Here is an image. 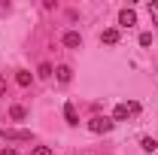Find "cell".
Segmentation results:
<instances>
[{"mask_svg": "<svg viewBox=\"0 0 158 155\" xmlns=\"http://www.w3.org/2000/svg\"><path fill=\"white\" fill-rule=\"evenodd\" d=\"M140 46H152V34H140Z\"/></svg>", "mask_w": 158, "mask_h": 155, "instance_id": "cell-16", "label": "cell"}, {"mask_svg": "<svg viewBox=\"0 0 158 155\" xmlns=\"http://www.w3.org/2000/svg\"><path fill=\"white\" fill-rule=\"evenodd\" d=\"M52 73H55V70H52V64H49V61H43V64L37 67V76H40V79H49Z\"/></svg>", "mask_w": 158, "mask_h": 155, "instance_id": "cell-11", "label": "cell"}, {"mask_svg": "<svg viewBox=\"0 0 158 155\" xmlns=\"http://www.w3.org/2000/svg\"><path fill=\"white\" fill-rule=\"evenodd\" d=\"M31 155H52V146H34Z\"/></svg>", "mask_w": 158, "mask_h": 155, "instance_id": "cell-14", "label": "cell"}, {"mask_svg": "<svg viewBox=\"0 0 158 155\" xmlns=\"http://www.w3.org/2000/svg\"><path fill=\"white\" fill-rule=\"evenodd\" d=\"M64 119H67V125H79V116H76L73 103H64Z\"/></svg>", "mask_w": 158, "mask_h": 155, "instance_id": "cell-5", "label": "cell"}, {"mask_svg": "<svg viewBox=\"0 0 158 155\" xmlns=\"http://www.w3.org/2000/svg\"><path fill=\"white\" fill-rule=\"evenodd\" d=\"M113 128H116V122H113V119H106V116L88 119V131H91V134H110Z\"/></svg>", "mask_w": 158, "mask_h": 155, "instance_id": "cell-1", "label": "cell"}, {"mask_svg": "<svg viewBox=\"0 0 158 155\" xmlns=\"http://www.w3.org/2000/svg\"><path fill=\"white\" fill-rule=\"evenodd\" d=\"M100 43H106V46H116V43H118V31H116V27H106V31L100 34Z\"/></svg>", "mask_w": 158, "mask_h": 155, "instance_id": "cell-4", "label": "cell"}, {"mask_svg": "<svg viewBox=\"0 0 158 155\" xmlns=\"http://www.w3.org/2000/svg\"><path fill=\"white\" fill-rule=\"evenodd\" d=\"M64 46H67V49H79V46H82L79 31H67V34H64Z\"/></svg>", "mask_w": 158, "mask_h": 155, "instance_id": "cell-3", "label": "cell"}, {"mask_svg": "<svg viewBox=\"0 0 158 155\" xmlns=\"http://www.w3.org/2000/svg\"><path fill=\"white\" fill-rule=\"evenodd\" d=\"M0 155H19L15 149H0Z\"/></svg>", "mask_w": 158, "mask_h": 155, "instance_id": "cell-18", "label": "cell"}, {"mask_svg": "<svg viewBox=\"0 0 158 155\" xmlns=\"http://www.w3.org/2000/svg\"><path fill=\"white\" fill-rule=\"evenodd\" d=\"M15 82H19L21 88H27V85L34 82V76H31V70H19V73H15Z\"/></svg>", "mask_w": 158, "mask_h": 155, "instance_id": "cell-9", "label": "cell"}, {"mask_svg": "<svg viewBox=\"0 0 158 155\" xmlns=\"http://www.w3.org/2000/svg\"><path fill=\"white\" fill-rule=\"evenodd\" d=\"M128 113H131V116H137V113H140V103H137V100H131V103H128Z\"/></svg>", "mask_w": 158, "mask_h": 155, "instance_id": "cell-15", "label": "cell"}, {"mask_svg": "<svg viewBox=\"0 0 158 155\" xmlns=\"http://www.w3.org/2000/svg\"><path fill=\"white\" fill-rule=\"evenodd\" d=\"M118 24H122V27H134V24H137V12H134V9H122V12H118Z\"/></svg>", "mask_w": 158, "mask_h": 155, "instance_id": "cell-2", "label": "cell"}, {"mask_svg": "<svg viewBox=\"0 0 158 155\" xmlns=\"http://www.w3.org/2000/svg\"><path fill=\"white\" fill-rule=\"evenodd\" d=\"M149 15H152V21L158 24V0H149Z\"/></svg>", "mask_w": 158, "mask_h": 155, "instance_id": "cell-13", "label": "cell"}, {"mask_svg": "<svg viewBox=\"0 0 158 155\" xmlns=\"http://www.w3.org/2000/svg\"><path fill=\"white\" fill-rule=\"evenodd\" d=\"M55 76H58V82H64V85H67V82H70V79H73V70H70V67H67V64H61L58 70H55Z\"/></svg>", "mask_w": 158, "mask_h": 155, "instance_id": "cell-6", "label": "cell"}, {"mask_svg": "<svg viewBox=\"0 0 158 155\" xmlns=\"http://www.w3.org/2000/svg\"><path fill=\"white\" fill-rule=\"evenodd\" d=\"M3 94H6V79L0 76V97H3Z\"/></svg>", "mask_w": 158, "mask_h": 155, "instance_id": "cell-17", "label": "cell"}, {"mask_svg": "<svg viewBox=\"0 0 158 155\" xmlns=\"http://www.w3.org/2000/svg\"><path fill=\"white\" fill-rule=\"evenodd\" d=\"M140 146H143V152H155V149H158V140H155V137H143Z\"/></svg>", "mask_w": 158, "mask_h": 155, "instance_id": "cell-10", "label": "cell"}, {"mask_svg": "<svg viewBox=\"0 0 158 155\" xmlns=\"http://www.w3.org/2000/svg\"><path fill=\"white\" fill-rule=\"evenodd\" d=\"M6 140H31V131H6Z\"/></svg>", "mask_w": 158, "mask_h": 155, "instance_id": "cell-12", "label": "cell"}, {"mask_svg": "<svg viewBox=\"0 0 158 155\" xmlns=\"http://www.w3.org/2000/svg\"><path fill=\"white\" fill-rule=\"evenodd\" d=\"M128 116H131V113H128V103H118L116 110H113V122H125Z\"/></svg>", "mask_w": 158, "mask_h": 155, "instance_id": "cell-8", "label": "cell"}, {"mask_svg": "<svg viewBox=\"0 0 158 155\" xmlns=\"http://www.w3.org/2000/svg\"><path fill=\"white\" fill-rule=\"evenodd\" d=\"M9 119H12V122H24V119H27V110L15 103V107H9Z\"/></svg>", "mask_w": 158, "mask_h": 155, "instance_id": "cell-7", "label": "cell"}]
</instances>
